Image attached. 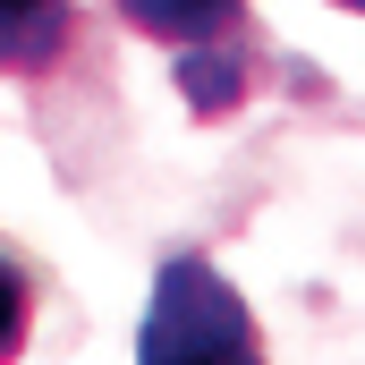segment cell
I'll return each instance as SVG.
<instances>
[{"label":"cell","mask_w":365,"mask_h":365,"mask_svg":"<svg viewBox=\"0 0 365 365\" xmlns=\"http://www.w3.org/2000/svg\"><path fill=\"white\" fill-rule=\"evenodd\" d=\"M136 365H264V331L204 255H170L136 323Z\"/></svg>","instance_id":"cell-1"},{"label":"cell","mask_w":365,"mask_h":365,"mask_svg":"<svg viewBox=\"0 0 365 365\" xmlns=\"http://www.w3.org/2000/svg\"><path fill=\"white\" fill-rule=\"evenodd\" d=\"M110 9H119L136 34H153L162 51H179V60L255 43V34H247V0H110Z\"/></svg>","instance_id":"cell-2"},{"label":"cell","mask_w":365,"mask_h":365,"mask_svg":"<svg viewBox=\"0 0 365 365\" xmlns=\"http://www.w3.org/2000/svg\"><path fill=\"white\" fill-rule=\"evenodd\" d=\"M77 43V0H0V77H43Z\"/></svg>","instance_id":"cell-3"},{"label":"cell","mask_w":365,"mask_h":365,"mask_svg":"<svg viewBox=\"0 0 365 365\" xmlns=\"http://www.w3.org/2000/svg\"><path fill=\"white\" fill-rule=\"evenodd\" d=\"M26 331H34V280L17 255H0V365L26 349Z\"/></svg>","instance_id":"cell-4"},{"label":"cell","mask_w":365,"mask_h":365,"mask_svg":"<svg viewBox=\"0 0 365 365\" xmlns=\"http://www.w3.org/2000/svg\"><path fill=\"white\" fill-rule=\"evenodd\" d=\"M340 9H357V17H365V0H340Z\"/></svg>","instance_id":"cell-5"}]
</instances>
